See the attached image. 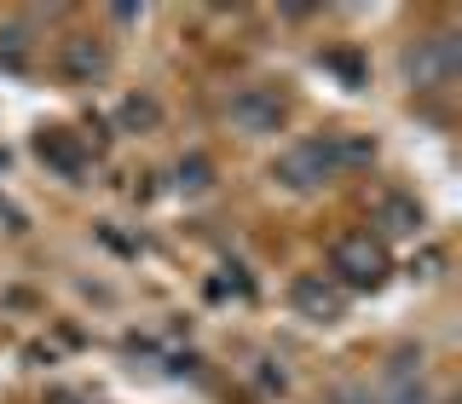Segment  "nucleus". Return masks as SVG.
<instances>
[{
  "label": "nucleus",
  "instance_id": "f257e3e1",
  "mask_svg": "<svg viewBox=\"0 0 462 404\" xmlns=\"http://www.w3.org/2000/svg\"><path fill=\"white\" fill-rule=\"evenodd\" d=\"M393 278V254H387V243L375 237V231H346V237L329 249V283L341 289H382Z\"/></svg>",
  "mask_w": 462,
  "mask_h": 404
},
{
  "label": "nucleus",
  "instance_id": "f03ea898",
  "mask_svg": "<svg viewBox=\"0 0 462 404\" xmlns=\"http://www.w3.org/2000/svg\"><path fill=\"white\" fill-rule=\"evenodd\" d=\"M341 151H336V133H324V139H300V144H289V151L272 162V179L283 185V191H295V197H307V191H324L329 179H341Z\"/></svg>",
  "mask_w": 462,
  "mask_h": 404
},
{
  "label": "nucleus",
  "instance_id": "7ed1b4c3",
  "mask_svg": "<svg viewBox=\"0 0 462 404\" xmlns=\"http://www.w3.org/2000/svg\"><path fill=\"white\" fill-rule=\"evenodd\" d=\"M457 69H462L457 35H428V41H416V47L404 52V76H411V87H422V93H433V87H451Z\"/></svg>",
  "mask_w": 462,
  "mask_h": 404
},
{
  "label": "nucleus",
  "instance_id": "20e7f679",
  "mask_svg": "<svg viewBox=\"0 0 462 404\" xmlns=\"http://www.w3.org/2000/svg\"><path fill=\"white\" fill-rule=\"evenodd\" d=\"M226 115H231V127H237V133H278L289 105H283L278 87H243V93H231Z\"/></svg>",
  "mask_w": 462,
  "mask_h": 404
},
{
  "label": "nucleus",
  "instance_id": "39448f33",
  "mask_svg": "<svg viewBox=\"0 0 462 404\" xmlns=\"http://www.w3.org/2000/svg\"><path fill=\"white\" fill-rule=\"evenodd\" d=\"M289 300H295V312L307 317V324H336V317H346V289L329 283L324 271H300L295 289H289Z\"/></svg>",
  "mask_w": 462,
  "mask_h": 404
},
{
  "label": "nucleus",
  "instance_id": "423d86ee",
  "mask_svg": "<svg viewBox=\"0 0 462 404\" xmlns=\"http://www.w3.org/2000/svg\"><path fill=\"white\" fill-rule=\"evenodd\" d=\"M35 156H41L47 168H58L64 179H76V173L87 168V156H81V144H76V133H69V127H47V133L35 139Z\"/></svg>",
  "mask_w": 462,
  "mask_h": 404
},
{
  "label": "nucleus",
  "instance_id": "0eeeda50",
  "mask_svg": "<svg viewBox=\"0 0 462 404\" xmlns=\"http://www.w3.org/2000/svg\"><path fill=\"white\" fill-rule=\"evenodd\" d=\"M105 69H110V52L98 47L93 35H69L64 41V76L69 81H98Z\"/></svg>",
  "mask_w": 462,
  "mask_h": 404
},
{
  "label": "nucleus",
  "instance_id": "6e6552de",
  "mask_svg": "<svg viewBox=\"0 0 462 404\" xmlns=\"http://www.w3.org/2000/svg\"><path fill=\"white\" fill-rule=\"evenodd\" d=\"M375 220H382V231H375V237H416V231H422V208H416L411 197H399V191H387L382 202H375Z\"/></svg>",
  "mask_w": 462,
  "mask_h": 404
},
{
  "label": "nucleus",
  "instance_id": "1a4fd4ad",
  "mask_svg": "<svg viewBox=\"0 0 462 404\" xmlns=\"http://www.w3.org/2000/svg\"><path fill=\"white\" fill-rule=\"evenodd\" d=\"M122 122L127 127H151L156 122V105H151V98H127V105H122Z\"/></svg>",
  "mask_w": 462,
  "mask_h": 404
},
{
  "label": "nucleus",
  "instance_id": "9d476101",
  "mask_svg": "<svg viewBox=\"0 0 462 404\" xmlns=\"http://www.w3.org/2000/svg\"><path fill=\"white\" fill-rule=\"evenodd\" d=\"M202 185H208V162H202V156L180 162V191H202Z\"/></svg>",
  "mask_w": 462,
  "mask_h": 404
},
{
  "label": "nucleus",
  "instance_id": "9b49d317",
  "mask_svg": "<svg viewBox=\"0 0 462 404\" xmlns=\"http://www.w3.org/2000/svg\"><path fill=\"white\" fill-rule=\"evenodd\" d=\"M52 404H81V399H52Z\"/></svg>",
  "mask_w": 462,
  "mask_h": 404
}]
</instances>
